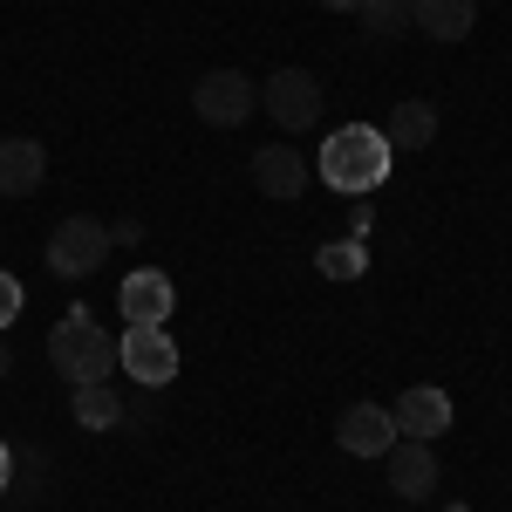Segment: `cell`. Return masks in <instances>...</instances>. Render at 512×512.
Masks as SVG:
<instances>
[{
    "mask_svg": "<svg viewBox=\"0 0 512 512\" xmlns=\"http://www.w3.org/2000/svg\"><path fill=\"white\" fill-rule=\"evenodd\" d=\"M48 362L62 369L69 390L76 383H110L117 342H110V328L89 315V308H69V321H55V335H48Z\"/></svg>",
    "mask_w": 512,
    "mask_h": 512,
    "instance_id": "7a4b0ae2",
    "label": "cell"
},
{
    "mask_svg": "<svg viewBox=\"0 0 512 512\" xmlns=\"http://www.w3.org/2000/svg\"><path fill=\"white\" fill-rule=\"evenodd\" d=\"M396 417V437H424V444H437V437L451 431V396L431 390V383H410V390L390 403Z\"/></svg>",
    "mask_w": 512,
    "mask_h": 512,
    "instance_id": "9c48e42d",
    "label": "cell"
},
{
    "mask_svg": "<svg viewBox=\"0 0 512 512\" xmlns=\"http://www.w3.org/2000/svg\"><path fill=\"white\" fill-rule=\"evenodd\" d=\"M260 110L274 117V130H315L321 123V82L308 69H274V76L260 82Z\"/></svg>",
    "mask_w": 512,
    "mask_h": 512,
    "instance_id": "5b68a950",
    "label": "cell"
},
{
    "mask_svg": "<svg viewBox=\"0 0 512 512\" xmlns=\"http://www.w3.org/2000/svg\"><path fill=\"white\" fill-rule=\"evenodd\" d=\"M14 315H21V280H14V274H0V335L14 328Z\"/></svg>",
    "mask_w": 512,
    "mask_h": 512,
    "instance_id": "ac0fdd59",
    "label": "cell"
},
{
    "mask_svg": "<svg viewBox=\"0 0 512 512\" xmlns=\"http://www.w3.org/2000/svg\"><path fill=\"white\" fill-rule=\"evenodd\" d=\"M103 260H110V226H103V219H89V212L62 219V226L48 233V267H55L62 280H89Z\"/></svg>",
    "mask_w": 512,
    "mask_h": 512,
    "instance_id": "277c9868",
    "label": "cell"
},
{
    "mask_svg": "<svg viewBox=\"0 0 512 512\" xmlns=\"http://www.w3.org/2000/svg\"><path fill=\"white\" fill-rule=\"evenodd\" d=\"M478 21V0H410V28H424L431 41H465Z\"/></svg>",
    "mask_w": 512,
    "mask_h": 512,
    "instance_id": "4fadbf2b",
    "label": "cell"
},
{
    "mask_svg": "<svg viewBox=\"0 0 512 512\" xmlns=\"http://www.w3.org/2000/svg\"><path fill=\"white\" fill-rule=\"evenodd\" d=\"M192 110L212 130H239V123L260 110V82L239 76V69H205V76L192 82Z\"/></svg>",
    "mask_w": 512,
    "mask_h": 512,
    "instance_id": "3957f363",
    "label": "cell"
},
{
    "mask_svg": "<svg viewBox=\"0 0 512 512\" xmlns=\"http://www.w3.org/2000/svg\"><path fill=\"white\" fill-rule=\"evenodd\" d=\"M355 28L369 41L403 35V28H410V0H362V7H355Z\"/></svg>",
    "mask_w": 512,
    "mask_h": 512,
    "instance_id": "2e32d148",
    "label": "cell"
},
{
    "mask_svg": "<svg viewBox=\"0 0 512 512\" xmlns=\"http://www.w3.org/2000/svg\"><path fill=\"white\" fill-rule=\"evenodd\" d=\"M335 444H342L349 458H390L396 417L383 410V403H349V410H342V424H335Z\"/></svg>",
    "mask_w": 512,
    "mask_h": 512,
    "instance_id": "52a82bcc",
    "label": "cell"
},
{
    "mask_svg": "<svg viewBox=\"0 0 512 512\" xmlns=\"http://www.w3.org/2000/svg\"><path fill=\"white\" fill-rule=\"evenodd\" d=\"M7 369H14V349H7V342H0V376H7Z\"/></svg>",
    "mask_w": 512,
    "mask_h": 512,
    "instance_id": "44dd1931",
    "label": "cell"
},
{
    "mask_svg": "<svg viewBox=\"0 0 512 512\" xmlns=\"http://www.w3.org/2000/svg\"><path fill=\"white\" fill-rule=\"evenodd\" d=\"M383 137H390V151H424L437 137V103H424V96H403L390 110V123H383Z\"/></svg>",
    "mask_w": 512,
    "mask_h": 512,
    "instance_id": "5bb4252c",
    "label": "cell"
},
{
    "mask_svg": "<svg viewBox=\"0 0 512 512\" xmlns=\"http://www.w3.org/2000/svg\"><path fill=\"white\" fill-rule=\"evenodd\" d=\"M315 260H321V274H328V280H355L362 267H369V253H362V239H335V246H321Z\"/></svg>",
    "mask_w": 512,
    "mask_h": 512,
    "instance_id": "e0dca14e",
    "label": "cell"
},
{
    "mask_svg": "<svg viewBox=\"0 0 512 512\" xmlns=\"http://www.w3.org/2000/svg\"><path fill=\"white\" fill-rule=\"evenodd\" d=\"M444 512H472V506H444Z\"/></svg>",
    "mask_w": 512,
    "mask_h": 512,
    "instance_id": "7402d4cb",
    "label": "cell"
},
{
    "mask_svg": "<svg viewBox=\"0 0 512 512\" xmlns=\"http://www.w3.org/2000/svg\"><path fill=\"white\" fill-rule=\"evenodd\" d=\"M117 308L130 328H164V315L178 308V287H171V274H158V267H137V274L123 280Z\"/></svg>",
    "mask_w": 512,
    "mask_h": 512,
    "instance_id": "ba28073f",
    "label": "cell"
},
{
    "mask_svg": "<svg viewBox=\"0 0 512 512\" xmlns=\"http://www.w3.org/2000/svg\"><path fill=\"white\" fill-rule=\"evenodd\" d=\"M390 164H396V151H390V137H383V130H369V123H342V130L321 144L315 171H321V185H328V192L362 198V192H383Z\"/></svg>",
    "mask_w": 512,
    "mask_h": 512,
    "instance_id": "6da1fadb",
    "label": "cell"
},
{
    "mask_svg": "<svg viewBox=\"0 0 512 512\" xmlns=\"http://www.w3.org/2000/svg\"><path fill=\"white\" fill-rule=\"evenodd\" d=\"M69 410H76L82 431H117V424H123V396L110 390V383H76Z\"/></svg>",
    "mask_w": 512,
    "mask_h": 512,
    "instance_id": "9a60e30c",
    "label": "cell"
},
{
    "mask_svg": "<svg viewBox=\"0 0 512 512\" xmlns=\"http://www.w3.org/2000/svg\"><path fill=\"white\" fill-rule=\"evenodd\" d=\"M308 178H315L308 158L287 151V144H260V151H253V185H260L267 198H280V205H294V198L308 192Z\"/></svg>",
    "mask_w": 512,
    "mask_h": 512,
    "instance_id": "8fae6325",
    "label": "cell"
},
{
    "mask_svg": "<svg viewBox=\"0 0 512 512\" xmlns=\"http://www.w3.org/2000/svg\"><path fill=\"white\" fill-rule=\"evenodd\" d=\"M117 369H130L144 390H164L171 376H178V342L164 335V328H123L117 342Z\"/></svg>",
    "mask_w": 512,
    "mask_h": 512,
    "instance_id": "8992f818",
    "label": "cell"
},
{
    "mask_svg": "<svg viewBox=\"0 0 512 512\" xmlns=\"http://www.w3.org/2000/svg\"><path fill=\"white\" fill-rule=\"evenodd\" d=\"M7 478H14V451L0 444V492H7Z\"/></svg>",
    "mask_w": 512,
    "mask_h": 512,
    "instance_id": "d6986e66",
    "label": "cell"
},
{
    "mask_svg": "<svg viewBox=\"0 0 512 512\" xmlns=\"http://www.w3.org/2000/svg\"><path fill=\"white\" fill-rule=\"evenodd\" d=\"M48 178V151L35 137H0V198H28Z\"/></svg>",
    "mask_w": 512,
    "mask_h": 512,
    "instance_id": "7c38bea8",
    "label": "cell"
},
{
    "mask_svg": "<svg viewBox=\"0 0 512 512\" xmlns=\"http://www.w3.org/2000/svg\"><path fill=\"white\" fill-rule=\"evenodd\" d=\"M321 7H335V14H355V7H362V0H321Z\"/></svg>",
    "mask_w": 512,
    "mask_h": 512,
    "instance_id": "ffe728a7",
    "label": "cell"
},
{
    "mask_svg": "<svg viewBox=\"0 0 512 512\" xmlns=\"http://www.w3.org/2000/svg\"><path fill=\"white\" fill-rule=\"evenodd\" d=\"M383 465H390V492L396 499H431L437 492V451L424 444V437H396Z\"/></svg>",
    "mask_w": 512,
    "mask_h": 512,
    "instance_id": "30bf717a",
    "label": "cell"
}]
</instances>
